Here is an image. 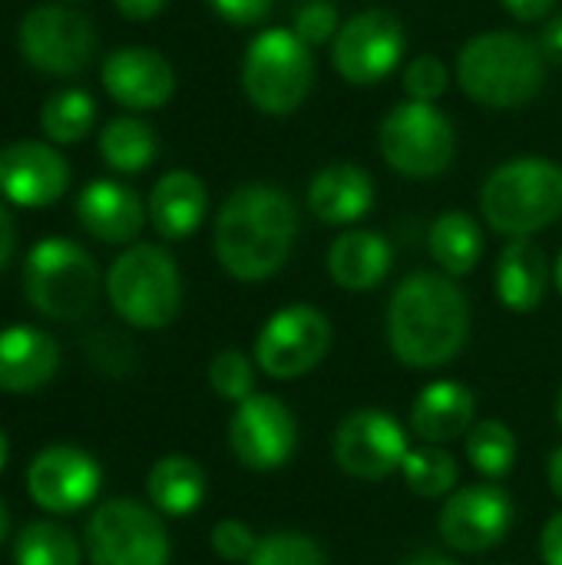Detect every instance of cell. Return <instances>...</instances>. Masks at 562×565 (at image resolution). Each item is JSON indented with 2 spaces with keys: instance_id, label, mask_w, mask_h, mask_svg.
I'll list each match as a JSON object with an SVG mask.
<instances>
[{
  "instance_id": "1",
  "label": "cell",
  "mask_w": 562,
  "mask_h": 565,
  "mask_svg": "<svg viewBox=\"0 0 562 565\" xmlns=\"http://www.w3.org/2000/svg\"><path fill=\"white\" fill-rule=\"evenodd\" d=\"M470 338V301L444 271H411L388 305V344L414 371L450 364Z\"/></svg>"
},
{
  "instance_id": "2",
  "label": "cell",
  "mask_w": 562,
  "mask_h": 565,
  "mask_svg": "<svg viewBox=\"0 0 562 565\" xmlns=\"http://www.w3.org/2000/svg\"><path fill=\"white\" fill-rule=\"evenodd\" d=\"M295 235L298 209L291 195L268 182H245L222 202L212 248L235 281H265L285 268Z\"/></svg>"
},
{
  "instance_id": "3",
  "label": "cell",
  "mask_w": 562,
  "mask_h": 565,
  "mask_svg": "<svg viewBox=\"0 0 562 565\" xmlns=\"http://www.w3.org/2000/svg\"><path fill=\"white\" fill-rule=\"evenodd\" d=\"M457 83L487 109H520L547 83V53L523 33H480L457 56Z\"/></svg>"
},
{
  "instance_id": "4",
  "label": "cell",
  "mask_w": 562,
  "mask_h": 565,
  "mask_svg": "<svg viewBox=\"0 0 562 565\" xmlns=\"http://www.w3.org/2000/svg\"><path fill=\"white\" fill-rule=\"evenodd\" d=\"M487 225L510 238H530L562 215V166L543 156H520L497 166L480 189Z\"/></svg>"
},
{
  "instance_id": "5",
  "label": "cell",
  "mask_w": 562,
  "mask_h": 565,
  "mask_svg": "<svg viewBox=\"0 0 562 565\" xmlns=\"http://www.w3.org/2000/svg\"><path fill=\"white\" fill-rule=\"evenodd\" d=\"M106 298L129 328L139 331L169 328L182 308V275L176 258L159 245L126 248L109 265Z\"/></svg>"
},
{
  "instance_id": "6",
  "label": "cell",
  "mask_w": 562,
  "mask_h": 565,
  "mask_svg": "<svg viewBox=\"0 0 562 565\" xmlns=\"http://www.w3.org/2000/svg\"><path fill=\"white\" fill-rule=\"evenodd\" d=\"M315 86V53L295 30H262L242 56V89L265 116H288L301 109Z\"/></svg>"
},
{
  "instance_id": "7",
  "label": "cell",
  "mask_w": 562,
  "mask_h": 565,
  "mask_svg": "<svg viewBox=\"0 0 562 565\" xmlns=\"http://www.w3.org/2000/svg\"><path fill=\"white\" fill-rule=\"evenodd\" d=\"M23 295L43 318L76 321L96 305L99 268L83 245L60 235L43 238L23 262Z\"/></svg>"
},
{
  "instance_id": "8",
  "label": "cell",
  "mask_w": 562,
  "mask_h": 565,
  "mask_svg": "<svg viewBox=\"0 0 562 565\" xmlns=\"http://www.w3.org/2000/svg\"><path fill=\"white\" fill-rule=\"evenodd\" d=\"M384 162L407 179L444 175L457 156L454 122L434 103H397L378 129Z\"/></svg>"
},
{
  "instance_id": "9",
  "label": "cell",
  "mask_w": 562,
  "mask_h": 565,
  "mask_svg": "<svg viewBox=\"0 0 562 565\" xmlns=\"http://www.w3.org/2000/svg\"><path fill=\"white\" fill-rule=\"evenodd\" d=\"M89 565H169L172 546L156 510L139 500L99 503L83 530Z\"/></svg>"
},
{
  "instance_id": "10",
  "label": "cell",
  "mask_w": 562,
  "mask_h": 565,
  "mask_svg": "<svg viewBox=\"0 0 562 565\" xmlns=\"http://www.w3.org/2000/svg\"><path fill=\"white\" fill-rule=\"evenodd\" d=\"M23 60L50 76H76L96 56V30L86 13L63 3L33 7L17 30Z\"/></svg>"
},
{
  "instance_id": "11",
  "label": "cell",
  "mask_w": 562,
  "mask_h": 565,
  "mask_svg": "<svg viewBox=\"0 0 562 565\" xmlns=\"http://www.w3.org/2000/svg\"><path fill=\"white\" fill-rule=\"evenodd\" d=\"M331 351V321L311 305L275 311L255 338V364L272 381H295L315 371Z\"/></svg>"
},
{
  "instance_id": "12",
  "label": "cell",
  "mask_w": 562,
  "mask_h": 565,
  "mask_svg": "<svg viewBox=\"0 0 562 565\" xmlns=\"http://www.w3.org/2000/svg\"><path fill=\"white\" fill-rule=\"evenodd\" d=\"M407 33L397 13L384 7H371L354 13L348 23H341L335 43H331V63L341 79L354 86H371L388 79L404 56Z\"/></svg>"
},
{
  "instance_id": "13",
  "label": "cell",
  "mask_w": 562,
  "mask_h": 565,
  "mask_svg": "<svg viewBox=\"0 0 562 565\" xmlns=\"http://www.w3.org/2000/svg\"><path fill=\"white\" fill-rule=\"evenodd\" d=\"M229 447L248 470H278L298 447V420L282 397L252 394L235 407L229 420Z\"/></svg>"
},
{
  "instance_id": "14",
  "label": "cell",
  "mask_w": 562,
  "mask_h": 565,
  "mask_svg": "<svg viewBox=\"0 0 562 565\" xmlns=\"http://www.w3.org/2000/svg\"><path fill=\"white\" fill-rule=\"evenodd\" d=\"M407 434L404 427L374 407L348 414L335 430V460L354 480H388L407 460Z\"/></svg>"
},
{
  "instance_id": "15",
  "label": "cell",
  "mask_w": 562,
  "mask_h": 565,
  "mask_svg": "<svg viewBox=\"0 0 562 565\" xmlns=\"http://www.w3.org/2000/svg\"><path fill=\"white\" fill-rule=\"evenodd\" d=\"M103 487V470L93 454L70 444H53L40 450L26 467L30 500L53 516H70L86 510Z\"/></svg>"
},
{
  "instance_id": "16",
  "label": "cell",
  "mask_w": 562,
  "mask_h": 565,
  "mask_svg": "<svg viewBox=\"0 0 562 565\" xmlns=\"http://www.w3.org/2000/svg\"><path fill=\"white\" fill-rule=\"evenodd\" d=\"M513 500L497 483L454 490L441 510V536L457 553L477 556L497 550L513 530Z\"/></svg>"
},
{
  "instance_id": "17",
  "label": "cell",
  "mask_w": 562,
  "mask_h": 565,
  "mask_svg": "<svg viewBox=\"0 0 562 565\" xmlns=\"http://www.w3.org/2000/svg\"><path fill=\"white\" fill-rule=\"evenodd\" d=\"M70 189V162L60 149L20 139L0 146V192L10 205L20 209H46L63 199Z\"/></svg>"
},
{
  "instance_id": "18",
  "label": "cell",
  "mask_w": 562,
  "mask_h": 565,
  "mask_svg": "<svg viewBox=\"0 0 562 565\" xmlns=\"http://www.w3.org/2000/svg\"><path fill=\"white\" fill-rule=\"evenodd\" d=\"M103 86L126 109H159L176 93V70L152 46H119L103 63Z\"/></svg>"
},
{
  "instance_id": "19",
  "label": "cell",
  "mask_w": 562,
  "mask_h": 565,
  "mask_svg": "<svg viewBox=\"0 0 562 565\" xmlns=\"http://www.w3.org/2000/svg\"><path fill=\"white\" fill-rule=\"evenodd\" d=\"M146 205L142 199L116 182V179H93L79 199H76V218L86 228V235H93L96 242L106 245H129L136 242V235L146 225Z\"/></svg>"
},
{
  "instance_id": "20",
  "label": "cell",
  "mask_w": 562,
  "mask_h": 565,
  "mask_svg": "<svg viewBox=\"0 0 562 565\" xmlns=\"http://www.w3.org/2000/svg\"><path fill=\"white\" fill-rule=\"evenodd\" d=\"M60 371V344L33 324H10L0 331V391L33 394L43 391Z\"/></svg>"
},
{
  "instance_id": "21",
  "label": "cell",
  "mask_w": 562,
  "mask_h": 565,
  "mask_svg": "<svg viewBox=\"0 0 562 565\" xmlns=\"http://www.w3.org/2000/svg\"><path fill=\"white\" fill-rule=\"evenodd\" d=\"M149 222L152 228L169 238V242H182L189 235L199 232V225L205 222L209 212V189L205 182L189 172V169H172L166 172L152 192H149Z\"/></svg>"
},
{
  "instance_id": "22",
  "label": "cell",
  "mask_w": 562,
  "mask_h": 565,
  "mask_svg": "<svg viewBox=\"0 0 562 565\" xmlns=\"http://www.w3.org/2000/svg\"><path fill=\"white\" fill-rule=\"evenodd\" d=\"M374 205V179L354 162H331L308 185V209L325 225H351Z\"/></svg>"
},
{
  "instance_id": "23",
  "label": "cell",
  "mask_w": 562,
  "mask_h": 565,
  "mask_svg": "<svg viewBox=\"0 0 562 565\" xmlns=\"http://www.w3.org/2000/svg\"><path fill=\"white\" fill-rule=\"evenodd\" d=\"M477 397L457 384V381H434L427 384L411 407V430L424 444H454L457 437H467L477 424Z\"/></svg>"
},
{
  "instance_id": "24",
  "label": "cell",
  "mask_w": 562,
  "mask_h": 565,
  "mask_svg": "<svg viewBox=\"0 0 562 565\" xmlns=\"http://www.w3.org/2000/svg\"><path fill=\"white\" fill-rule=\"evenodd\" d=\"M497 298L503 308L527 315L537 311L550 291L553 271L543 248L530 238H510L497 258Z\"/></svg>"
},
{
  "instance_id": "25",
  "label": "cell",
  "mask_w": 562,
  "mask_h": 565,
  "mask_svg": "<svg viewBox=\"0 0 562 565\" xmlns=\"http://www.w3.org/2000/svg\"><path fill=\"white\" fill-rule=\"evenodd\" d=\"M394 265L391 242L371 228H348L328 248L331 281L344 291H371L378 288Z\"/></svg>"
},
{
  "instance_id": "26",
  "label": "cell",
  "mask_w": 562,
  "mask_h": 565,
  "mask_svg": "<svg viewBox=\"0 0 562 565\" xmlns=\"http://www.w3.org/2000/svg\"><path fill=\"white\" fill-rule=\"evenodd\" d=\"M205 487H209L205 470L185 454L159 457L146 477V493L152 510L176 520L192 516L205 503Z\"/></svg>"
},
{
  "instance_id": "27",
  "label": "cell",
  "mask_w": 562,
  "mask_h": 565,
  "mask_svg": "<svg viewBox=\"0 0 562 565\" xmlns=\"http://www.w3.org/2000/svg\"><path fill=\"white\" fill-rule=\"evenodd\" d=\"M427 248H431V258L437 262V268L444 275L464 278L477 268V262L484 255V232L470 212L454 209V212H444L431 225Z\"/></svg>"
},
{
  "instance_id": "28",
  "label": "cell",
  "mask_w": 562,
  "mask_h": 565,
  "mask_svg": "<svg viewBox=\"0 0 562 565\" xmlns=\"http://www.w3.org/2000/svg\"><path fill=\"white\" fill-rule=\"evenodd\" d=\"M156 152H159V139H156V129L146 119L116 116L99 132V156H103V162L109 169L123 172V175H136V172L149 169L156 162Z\"/></svg>"
},
{
  "instance_id": "29",
  "label": "cell",
  "mask_w": 562,
  "mask_h": 565,
  "mask_svg": "<svg viewBox=\"0 0 562 565\" xmlns=\"http://www.w3.org/2000/svg\"><path fill=\"white\" fill-rule=\"evenodd\" d=\"M93 122H96V103L79 86L56 89L53 96H46L40 109V129L56 146L83 142L93 132Z\"/></svg>"
},
{
  "instance_id": "30",
  "label": "cell",
  "mask_w": 562,
  "mask_h": 565,
  "mask_svg": "<svg viewBox=\"0 0 562 565\" xmlns=\"http://www.w3.org/2000/svg\"><path fill=\"white\" fill-rule=\"evenodd\" d=\"M83 546L70 530L50 520L26 523L13 540V563L17 565H83Z\"/></svg>"
},
{
  "instance_id": "31",
  "label": "cell",
  "mask_w": 562,
  "mask_h": 565,
  "mask_svg": "<svg viewBox=\"0 0 562 565\" xmlns=\"http://www.w3.org/2000/svg\"><path fill=\"white\" fill-rule=\"evenodd\" d=\"M401 473H404V483H407V490L414 497L437 500V497H450L454 493L460 467H457V460L444 447L424 444V447L407 450V460H404Z\"/></svg>"
},
{
  "instance_id": "32",
  "label": "cell",
  "mask_w": 562,
  "mask_h": 565,
  "mask_svg": "<svg viewBox=\"0 0 562 565\" xmlns=\"http://www.w3.org/2000/svg\"><path fill=\"white\" fill-rule=\"evenodd\" d=\"M467 460L490 483L503 480L517 463V437L500 420H480L467 434Z\"/></svg>"
},
{
  "instance_id": "33",
  "label": "cell",
  "mask_w": 562,
  "mask_h": 565,
  "mask_svg": "<svg viewBox=\"0 0 562 565\" xmlns=\"http://www.w3.org/2000/svg\"><path fill=\"white\" fill-rule=\"evenodd\" d=\"M245 565H328V556L308 533L282 530L258 536V546Z\"/></svg>"
},
{
  "instance_id": "34",
  "label": "cell",
  "mask_w": 562,
  "mask_h": 565,
  "mask_svg": "<svg viewBox=\"0 0 562 565\" xmlns=\"http://www.w3.org/2000/svg\"><path fill=\"white\" fill-rule=\"evenodd\" d=\"M209 387L232 404H242L255 394V364L238 348H225L209 361Z\"/></svg>"
},
{
  "instance_id": "35",
  "label": "cell",
  "mask_w": 562,
  "mask_h": 565,
  "mask_svg": "<svg viewBox=\"0 0 562 565\" xmlns=\"http://www.w3.org/2000/svg\"><path fill=\"white\" fill-rule=\"evenodd\" d=\"M450 89V70L437 53H421L404 66V93L414 103H437Z\"/></svg>"
},
{
  "instance_id": "36",
  "label": "cell",
  "mask_w": 562,
  "mask_h": 565,
  "mask_svg": "<svg viewBox=\"0 0 562 565\" xmlns=\"http://www.w3.org/2000/svg\"><path fill=\"white\" fill-rule=\"evenodd\" d=\"M295 36L305 43V46H325V43H335L338 30H341V13H338V3L331 0H305L295 13Z\"/></svg>"
},
{
  "instance_id": "37",
  "label": "cell",
  "mask_w": 562,
  "mask_h": 565,
  "mask_svg": "<svg viewBox=\"0 0 562 565\" xmlns=\"http://www.w3.org/2000/svg\"><path fill=\"white\" fill-rule=\"evenodd\" d=\"M255 546H258V536L242 520H222L212 530V550L225 563H248Z\"/></svg>"
},
{
  "instance_id": "38",
  "label": "cell",
  "mask_w": 562,
  "mask_h": 565,
  "mask_svg": "<svg viewBox=\"0 0 562 565\" xmlns=\"http://www.w3.org/2000/svg\"><path fill=\"white\" fill-rule=\"evenodd\" d=\"M205 3L232 26H255L272 13L275 0H205Z\"/></svg>"
},
{
  "instance_id": "39",
  "label": "cell",
  "mask_w": 562,
  "mask_h": 565,
  "mask_svg": "<svg viewBox=\"0 0 562 565\" xmlns=\"http://www.w3.org/2000/svg\"><path fill=\"white\" fill-rule=\"evenodd\" d=\"M540 556L547 565H562V513L547 520L540 533Z\"/></svg>"
},
{
  "instance_id": "40",
  "label": "cell",
  "mask_w": 562,
  "mask_h": 565,
  "mask_svg": "<svg viewBox=\"0 0 562 565\" xmlns=\"http://www.w3.org/2000/svg\"><path fill=\"white\" fill-rule=\"evenodd\" d=\"M517 20H527V23H533V20H547L550 13H553V7H556V0H500Z\"/></svg>"
},
{
  "instance_id": "41",
  "label": "cell",
  "mask_w": 562,
  "mask_h": 565,
  "mask_svg": "<svg viewBox=\"0 0 562 565\" xmlns=\"http://www.w3.org/2000/svg\"><path fill=\"white\" fill-rule=\"evenodd\" d=\"M113 7H116L126 20L142 23V20H152V17L162 13L166 0H113Z\"/></svg>"
},
{
  "instance_id": "42",
  "label": "cell",
  "mask_w": 562,
  "mask_h": 565,
  "mask_svg": "<svg viewBox=\"0 0 562 565\" xmlns=\"http://www.w3.org/2000/svg\"><path fill=\"white\" fill-rule=\"evenodd\" d=\"M13 248H17V225H13L7 205L0 202V275L7 271V265L13 258Z\"/></svg>"
},
{
  "instance_id": "43",
  "label": "cell",
  "mask_w": 562,
  "mask_h": 565,
  "mask_svg": "<svg viewBox=\"0 0 562 565\" xmlns=\"http://www.w3.org/2000/svg\"><path fill=\"white\" fill-rule=\"evenodd\" d=\"M540 50L547 53V60L562 63V13H556L547 26H543V36H540Z\"/></svg>"
},
{
  "instance_id": "44",
  "label": "cell",
  "mask_w": 562,
  "mask_h": 565,
  "mask_svg": "<svg viewBox=\"0 0 562 565\" xmlns=\"http://www.w3.org/2000/svg\"><path fill=\"white\" fill-rule=\"evenodd\" d=\"M547 477H550V490L562 500V447L550 454V467H547Z\"/></svg>"
},
{
  "instance_id": "45",
  "label": "cell",
  "mask_w": 562,
  "mask_h": 565,
  "mask_svg": "<svg viewBox=\"0 0 562 565\" xmlns=\"http://www.w3.org/2000/svg\"><path fill=\"white\" fill-rule=\"evenodd\" d=\"M404 565H457L450 556H444V553H434V550H424V553H414L411 559Z\"/></svg>"
},
{
  "instance_id": "46",
  "label": "cell",
  "mask_w": 562,
  "mask_h": 565,
  "mask_svg": "<svg viewBox=\"0 0 562 565\" xmlns=\"http://www.w3.org/2000/svg\"><path fill=\"white\" fill-rule=\"evenodd\" d=\"M10 536V513H7V507H3V500H0V543Z\"/></svg>"
},
{
  "instance_id": "47",
  "label": "cell",
  "mask_w": 562,
  "mask_h": 565,
  "mask_svg": "<svg viewBox=\"0 0 562 565\" xmlns=\"http://www.w3.org/2000/svg\"><path fill=\"white\" fill-rule=\"evenodd\" d=\"M7 454H10V440H7V434L0 430V470H3V463H7Z\"/></svg>"
},
{
  "instance_id": "48",
  "label": "cell",
  "mask_w": 562,
  "mask_h": 565,
  "mask_svg": "<svg viewBox=\"0 0 562 565\" xmlns=\"http://www.w3.org/2000/svg\"><path fill=\"white\" fill-rule=\"evenodd\" d=\"M553 285L560 288V295H562V248H560V258H556V265H553Z\"/></svg>"
},
{
  "instance_id": "49",
  "label": "cell",
  "mask_w": 562,
  "mask_h": 565,
  "mask_svg": "<svg viewBox=\"0 0 562 565\" xmlns=\"http://www.w3.org/2000/svg\"><path fill=\"white\" fill-rule=\"evenodd\" d=\"M556 424L562 427V391H560V397H556Z\"/></svg>"
},
{
  "instance_id": "50",
  "label": "cell",
  "mask_w": 562,
  "mask_h": 565,
  "mask_svg": "<svg viewBox=\"0 0 562 565\" xmlns=\"http://www.w3.org/2000/svg\"><path fill=\"white\" fill-rule=\"evenodd\" d=\"M70 3H73V0H70Z\"/></svg>"
}]
</instances>
